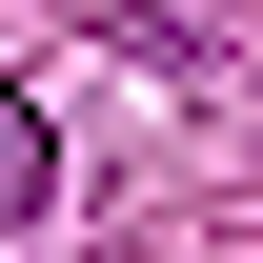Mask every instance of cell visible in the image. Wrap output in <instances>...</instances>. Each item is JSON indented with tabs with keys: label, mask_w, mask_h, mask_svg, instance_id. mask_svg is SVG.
I'll return each instance as SVG.
<instances>
[{
	"label": "cell",
	"mask_w": 263,
	"mask_h": 263,
	"mask_svg": "<svg viewBox=\"0 0 263 263\" xmlns=\"http://www.w3.org/2000/svg\"><path fill=\"white\" fill-rule=\"evenodd\" d=\"M41 202H61V142H41V101L0 81V223H41Z\"/></svg>",
	"instance_id": "obj_1"
}]
</instances>
